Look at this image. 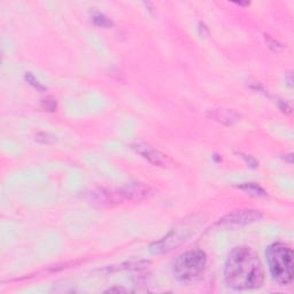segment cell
<instances>
[{
	"label": "cell",
	"instance_id": "cell-1",
	"mask_svg": "<svg viewBox=\"0 0 294 294\" xmlns=\"http://www.w3.org/2000/svg\"><path fill=\"white\" fill-rule=\"evenodd\" d=\"M224 279L237 291L260 288L265 283V269L257 254L247 246L232 249L225 261Z\"/></svg>",
	"mask_w": 294,
	"mask_h": 294
},
{
	"label": "cell",
	"instance_id": "cell-2",
	"mask_svg": "<svg viewBox=\"0 0 294 294\" xmlns=\"http://www.w3.org/2000/svg\"><path fill=\"white\" fill-rule=\"evenodd\" d=\"M271 277L280 285H289L293 279V251L283 243H274L266 252Z\"/></svg>",
	"mask_w": 294,
	"mask_h": 294
},
{
	"label": "cell",
	"instance_id": "cell-3",
	"mask_svg": "<svg viewBox=\"0 0 294 294\" xmlns=\"http://www.w3.org/2000/svg\"><path fill=\"white\" fill-rule=\"evenodd\" d=\"M207 255L201 249H193L179 255L174 262L173 273L179 282L191 283L204 274Z\"/></svg>",
	"mask_w": 294,
	"mask_h": 294
},
{
	"label": "cell",
	"instance_id": "cell-4",
	"mask_svg": "<svg viewBox=\"0 0 294 294\" xmlns=\"http://www.w3.org/2000/svg\"><path fill=\"white\" fill-rule=\"evenodd\" d=\"M194 222H182L178 226L171 230L168 235L164 237L161 240L155 241L150 246V252L152 254H164L173 251L174 248L178 247L179 245L190 238L194 234Z\"/></svg>",
	"mask_w": 294,
	"mask_h": 294
},
{
	"label": "cell",
	"instance_id": "cell-5",
	"mask_svg": "<svg viewBox=\"0 0 294 294\" xmlns=\"http://www.w3.org/2000/svg\"><path fill=\"white\" fill-rule=\"evenodd\" d=\"M263 215L260 210L240 209L225 215L224 217L219 219V224L227 226H240L260 221Z\"/></svg>",
	"mask_w": 294,
	"mask_h": 294
},
{
	"label": "cell",
	"instance_id": "cell-6",
	"mask_svg": "<svg viewBox=\"0 0 294 294\" xmlns=\"http://www.w3.org/2000/svg\"><path fill=\"white\" fill-rule=\"evenodd\" d=\"M134 150L142 155L145 160H147L150 164L162 167V168H169L174 166V161L171 160L165 153L157 151L156 148L150 146V145L144 143H136L133 145Z\"/></svg>",
	"mask_w": 294,
	"mask_h": 294
},
{
	"label": "cell",
	"instance_id": "cell-7",
	"mask_svg": "<svg viewBox=\"0 0 294 294\" xmlns=\"http://www.w3.org/2000/svg\"><path fill=\"white\" fill-rule=\"evenodd\" d=\"M125 200L130 201H142L148 199L153 194V191L150 186L145 185L143 183H133L128 186L121 188Z\"/></svg>",
	"mask_w": 294,
	"mask_h": 294
},
{
	"label": "cell",
	"instance_id": "cell-8",
	"mask_svg": "<svg viewBox=\"0 0 294 294\" xmlns=\"http://www.w3.org/2000/svg\"><path fill=\"white\" fill-rule=\"evenodd\" d=\"M208 117L225 125H234L240 120L241 115L232 109H212L208 112Z\"/></svg>",
	"mask_w": 294,
	"mask_h": 294
},
{
	"label": "cell",
	"instance_id": "cell-9",
	"mask_svg": "<svg viewBox=\"0 0 294 294\" xmlns=\"http://www.w3.org/2000/svg\"><path fill=\"white\" fill-rule=\"evenodd\" d=\"M238 188H240V190H244L245 192H248L249 194L255 195V197L267 195V192L263 190L261 186H258L254 183H244V184H241V185H238Z\"/></svg>",
	"mask_w": 294,
	"mask_h": 294
},
{
	"label": "cell",
	"instance_id": "cell-10",
	"mask_svg": "<svg viewBox=\"0 0 294 294\" xmlns=\"http://www.w3.org/2000/svg\"><path fill=\"white\" fill-rule=\"evenodd\" d=\"M92 22L98 27H103V28H109L113 25V21L107 17L106 15L102 14V13H94L92 15Z\"/></svg>",
	"mask_w": 294,
	"mask_h": 294
},
{
	"label": "cell",
	"instance_id": "cell-11",
	"mask_svg": "<svg viewBox=\"0 0 294 294\" xmlns=\"http://www.w3.org/2000/svg\"><path fill=\"white\" fill-rule=\"evenodd\" d=\"M25 81H27L30 85L38 91H45L46 87L44 86L41 82H39L36 77H35L31 73H25L24 75Z\"/></svg>",
	"mask_w": 294,
	"mask_h": 294
},
{
	"label": "cell",
	"instance_id": "cell-12",
	"mask_svg": "<svg viewBox=\"0 0 294 294\" xmlns=\"http://www.w3.org/2000/svg\"><path fill=\"white\" fill-rule=\"evenodd\" d=\"M36 140L38 143L44 144V145H52L56 142V139L54 136H52L50 134L46 133H39L36 136Z\"/></svg>",
	"mask_w": 294,
	"mask_h": 294
},
{
	"label": "cell",
	"instance_id": "cell-13",
	"mask_svg": "<svg viewBox=\"0 0 294 294\" xmlns=\"http://www.w3.org/2000/svg\"><path fill=\"white\" fill-rule=\"evenodd\" d=\"M42 107L47 112H55L56 108H58V104H56L55 99L48 96V98L42 100Z\"/></svg>",
	"mask_w": 294,
	"mask_h": 294
},
{
	"label": "cell",
	"instance_id": "cell-14",
	"mask_svg": "<svg viewBox=\"0 0 294 294\" xmlns=\"http://www.w3.org/2000/svg\"><path fill=\"white\" fill-rule=\"evenodd\" d=\"M266 41L268 43V45H269L270 48H273L274 51H280V50H283V46L280 45V44L277 42V41H275L274 38H271L270 36H266Z\"/></svg>",
	"mask_w": 294,
	"mask_h": 294
},
{
	"label": "cell",
	"instance_id": "cell-15",
	"mask_svg": "<svg viewBox=\"0 0 294 294\" xmlns=\"http://www.w3.org/2000/svg\"><path fill=\"white\" fill-rule=\"evenodd\" d=\"M121 292L124 293V292H126V289L123 287H120V286H114V287L106 289V293H121Z\"/></svg>",
	"mask_w": 294,
	"mask_h": 294
},
{
	"label": "cell",
	"instance_id": "cell-16",
	"mask_svg": "<svg viewBox=\"0 0 294 294\" xmlns=\"http://www.w3.org/2000/svg\"><path fill=\"white\" fill-rule=\"evenodd\" d=\"M240 155H243V157H244V159H245V161L247 162L248 166L253 167V168H256V167H257V162H256L255 160L252 159L251 156H248V157H247V155H244V154H240Z\"/></svg>",
	"mask_w": 294,
	"mask_h": 294
}]
</instances>
